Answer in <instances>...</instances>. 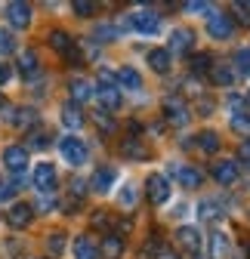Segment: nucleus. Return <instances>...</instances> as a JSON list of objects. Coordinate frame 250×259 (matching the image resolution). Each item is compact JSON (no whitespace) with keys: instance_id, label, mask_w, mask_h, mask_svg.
<instances>
[{"instance_id":"obj_10","label":"nucleus","mask_w":250,"mask_h":259,"mask_svg":"<svg viewBox=\"0 0 250 259\" xmlns=\"http://www.w3.org/2000/svg\"><path fill=\"white\" fill-rule=\"evenodd\" d=\"M114 182H117V170L114 167H99L96 173H93V179H90V188L99 191V194H105V191L114 188Z\"/></svg>"},{"instance_id":"obj_24","label":"nucleus","mask_w":250,"mask_h":259,"mask_svg":"<svg viewBox=\"0 0 250 259\" xmlns=\"http://www.w3.org/2000/svg\"><path fill=\"white\" fill-rule=\"evenodd\" d=\"M229 235L226 232H216L213 235V241H210V259H226V253H229Z\"/></svg>"},{"instance_id":"obj_48","label":"nucleus","mask_w":250,"mask_h":259,"mask_svg":"<svg viewBox=\"0 0 250 259\" xmlns=\"http://www.w3.org/2000/svg\"><path fill=\"white\" fill-rule=\"evenodd\" d=\"M0 108H7V102H4V96H0Z\"/></svg>"},{"instance_id":"obj_1","label":"nucleus","mask_w":250,"mask_h":259,"mask_svg":"<svg viewBox=\"0 0 250 259\" xmlns=\"http://www.w3.org/2000/svg\"><path fill=\"white\" fill-rule=\"evenodd\" d=\"M59 151H62V157H65V164H71V167L87 164V157H90L84 139H77V136H65V139L59 142Z\"/></svg>"},{"instance_id":"obj_15","label":"nucleus","mask_w":250,"mask_h":259,"mask_svg":"<svg viewBox=\"0 0 250 259\" xmlns=\"http://www.w3.org/2000/svg\"><path fill=\"white\" fill-rule=\"evenodd\" d=\"M74 259H99V247L93 244L90 235L74 238Z\"/></svg>"},{"instance_id":"obj_43","label":"nucleus","mask_w":250,"mask_h":259,"mask_svg":"<svg viewBox=\"0 0 250 259\" xmlns=\"http://www.w3.org/2000/svg\"><path fill=\"white\" fill-rule=\"evenodd\" d=\"M238 157L244 160V164H250V139H247V142H241V148H238Z\"/></svg>"},{"instance_id":"obj_25","label":"nucleus","mask_w":250,"mask_h":259,"mask_svg":"<svg viewBox=\"0 0 250 259\" xmlns=\"http://www.w3.org/2000/svg\"><path fill=\"white\" fill-rule=\"evenodd\" d=\"M232 71H235V77H250V50H238L235 53Z\"/></svg>"},{"instance_id":"obj_38","label":"nucleus","mask_w":250,"mask_h":259,"mask_svg":"<svg viewBox=\"0 0 250 259\" xmlns=\"http://www.w3.org/2000/svg\"><path fill=\"white\" fill-rule=\"evenodd\" d=\"M74 13L80 19H90L93 13H96V4H90V0H74Z\"/></svg>"},{"instance_id":"obj_33","label":"nucleus","mask_w":250,"mask_h":259,"mask_svg":"<svg viewBox=\"0 0 250 259\" xmlns=\"http://www.w3.org/2000/svg\"><path fill=\"white\" fill-rule=\"evenodd\" d=\"M93 120H96V126L102 130V133H114V117L102 108V111H96V114H93Z\"/></svg>"},{"instance_id":"obj_2","label":"nucleus","mask_w":250,"mask_h":259,"mask_svg":"<svg viewBox=\"0 0 250 259\" xmlns=\"http://www.w3.org/2000/svg\"><path fill=\"white\" fill-rule=\"evenodd\" d=\"M232 31H235L232 16H226V13H220V10H210V16H207V34H210L213 40H229Z\"/></svg>"},{"instance_id":"obj_41","label":"nucleus","mask_w":250,"mask_h":259,"mask_svg":"<svg viewBox=\"0 0 250 259\" xmlns=\"http://www.w3.org/2000/svg\"><path fill=\"white\" fill-rule=\"evenodd\" d=\"M114 80H117V77H114L108 68H102V71H99V87H114Z\"/></svg>"},{"instance_id":"obj_21","label":"nucleus","mask_w":250,"mask_h":259,"mask_svg":"<svg viewBox=\"0 0 250 259\" xmlns=\"http://www.w3.org/2000/svg\"><path fill=\"white\" fill-rule=\"evenodd\" d=\"M68 87H71V99H74V105H77V102H87L90 96L96 93V90L90 87V80H84V77H74V80H71Z\"/></svg>"},{"instance_id":"obj_35","label":"nucleus","mask_w":250,"mask_h":259,"mask_svg":"<svg viewBox=\"0 0 250 259\" xmlns=\"http://www.w3.org/2000/svg\"><path fill=\"white\" fill-rule=\"evenodd\" d=\"M28 145L31 148H47L50 145V133H47V130H34V133H28Z\"/></svg>"},{"instance_id":"obj_14","label":"nucleus","mask_w":250,"mask_h":259,"mask_svg":"<svg viewBox=\"0 0 250 259\" xmlns=\"http://www.w3.org/2000/svg\"><path fill=\"white\" fill-rule=\"evenodd\" d=\"M213 179L220 185H232L238 179V160H220V164H213Z\"/></svg>"},{"instance_id":"obj_11","label":"nucleus","mask_w":250,"mask_h":259,"mask_svg":"<svg viewBox=\"0 0 250 259\" xmlns=\"http://www.w3.org/2000/svg\"><path fill=\"white\" fill-rule=\"evenodd\" d=\"M7 19H10V25L13 28H28L31 25V7L28 4H22V0H16V4H7Z\"/></svg>"},{"instance_id":"obj_32","label":"nucleus","mask_w":250,"mask_h":259,"mask_svg":"<svg viewBox=\"0 0 250 259\" xmlns=\"http://www.w3.org/2000/svg\"><path fill=\"white\" fill-rule=\"evenodd\" d=\"M210 62H213L210 53H198L189 65H192V71H195V74H207V71H210Z\"/></svg>"},{"instance_id":"obj_34","label":"nucleus","mask_w":250,"mask_h":259,"mask_svg":"<svg viewBox=\"0 0 250 259\" xmlns=\"http://www.w3.org/2000/svg\"><path fill=\"white\" fill-rule=\"evenodd\" d=\"M47 250H50L53 256H62V250H65V235H62V232H53V235L47 238Z\"/></svg>"},{"instance_id":"obj_36","label":"nucleus","mask_w":250,"mask_h":259,"mask_svg":"<svg viewBox=\"0 0 250 259\" xmlns=\"http://www.w3.org/2000/svg\"><path fill=\"white\" fill-rule=\"evenodd\" d=\"M16 50V37L10 34L7 28H0V56H10Z\"/></svg>"},{"instance_id":"obj_17","label":"nucleus","mask_w":250,"mask_h":259,"mask_svg":"<svg viewBox=\"0 0 250 259\" xmlns=\"http://www.w3.org/2000/svg\"><path fill=\"white\" fill-rule=\"evenodd\" d=\"M19 74L25 77V80H31L37 74V53L34 50H25L22 56H19Z\"/></svg>"},{"instance_id":"obj_37","label":"nucleus","mask_w":250,"mask_h":259,"mask_svg":"<svg viewBox=\"0 0 250 259\" xmlns=\"http://www.w3.org/2000/svg\"><path fill=\"white\" fill-rule=\"evenodd\" d=\"M16 191H19V182H13V179H4V182H0V201H10V198H16Z\"/></svg>"},{"instance_id":"obj_31","label":"nucleus","mask_w":250,"mask_h":259,"mask_svg":"<svg viewBox=\"0 0 250 259\" xmlns=\"http://www.w3.org/2000/svg\"><path fill=\"white\" fill-rule=\"evenodd\" d=\"M198 139H201V142H198V148H201V151H207V154L220 151V136H216V133H201Z\"/></svg>"},{"instance_id":"obj_3","label":"nucleus","mask_w":250,"mask_h":259,"mask_svg":"<svg viewBox=\"0 0 250 259\" xmlns=\"http://www.w3.org/2000/svg\"><path fill=\"white\" fill-rule=\"evenodd\" d=\"M145 188H148V201H151L154 207H164V204L170 201V179H167L164 173H151V176L145 179Z\"/></svg>"},{"instance_id":"obj_7","label":"nucleus","mask_w":250,"mask_h":259,"mask_svg":"<svg viewBox=\"0 0 250 259\" xmlns=\"http://www.w3.org/2000/svg\"><path fill=\"white\" fill-rule=\"evenodd\" d=\"M164 114L173 126H182L189 123V105H185L182 99H176V96H170V99H164Z\"/></svg>"},{"instance_id":"obj_30","label":"nucleus","mask_w":250,"mask_h":259,"mask_svg":"<svg viewBox=\"0 0 250 259\" xmlns=\"http://www.w3.org/2000/svg\"><path fill=\"white\" fill-rule=\"evenodd\" d=\"M117 201H120V207H127V210H130V207L136 204V185H133V182H127V185L117 191Z\"/></svg>"},{"instance_id":"obj_50","label":"nucleus","mask_w":250,"mask_h":259,"mask_svg":"<svg viewBox=\"0 0 250 259\" xmlns=\"http://www.w3.org/2000/svg\"><path fill=\"white\" fill-rule=\"evenodd\" d=\"M247 259H250V247H247Z\"/></svg>"},{"instance_id":"obj_5","label":"nucleus","mask_w":250,"mask_h":259,"mask_svg":"<svg viewBox=\"0 0 250 259\" xmlns=\"http://www.w3.org/2000/svg\"><path fill=\"white\" fill-rule=\"evenodd\" d=\"M56 185H59L56 167L47 164V160H40V164L34 167V188H37L40 194H50V191H56Z\"/></svg>"},{"instance_id":"obj_4","label":"nucleus","mask_w":250,"mask_h":259,"mask_svg":"<svg viewBox=\"0 0 250 259\" xmlns=\"http://www.w3.org/2000/svg\"><path fill=\"white\" fill-rule=\"evenodd\" d=\"M127 25L133 31H139V34H158L161 31V16L158 13H151V10H139L127 19Z\"/></svg>"},{"instance_id":"obj_42","label":"nucleus","mask_w":250,"mask_h":259,"mask_svg":"<svg viewBox=\"0 0 250 259\" xmlns=\"http://www.w3.org/2000/svg\"><path fill=\"white\" fill-rule=\"evenodd\" d=\"M13 80V68H10V65H4V62H0V87H7Z\"/></svg>"},{"instance_id":"obj_45","label":"nucleus","mask_w":250,"mask_h":259,"mask_svg":"<svg viewBox=\"0 0 250 259\" xmlns=\"http://www.w3.org/2000/svg\"><path fill=\"white\" fill-rule=\"evenodd\" d=\"M84 191H87V185H84L80 179H74V182H71V194H74V198H80Z\"/></svg>"},{"instance_id":"obj_49","label":"nucleus","mask_w":250,"mask_h":259,"mask_svg":"<svg viewBox=\"0 0 250 259\" xmlns=\"http://www.w3.org/2000/svg\"><path fill=\"white\" fill-rule=\"evenodd\" d=\"M161 259H176V256H161Z\"/></svg>"},{"instance_id":"obj_6","label":"nucleus","mask_w":250,"mask_h":259,"mask_svg":"<svg viewBox=\"0 0 250 259\" xmlns=\"http://www.w3.org/2000/svg\"><path fill=\"white\" fill-rule=\"evenodd\" d=\"M4 164H7V170L10 173H25V167H28V148H22V145H10V148H4Z\"/></svg>"},{"instance_id":"obj_44","label":"nucleus","mask_w":250,"mask_h":259,"mask_svg":"<svg viewBox=\"0 0 250 259\" xmlns=\"http://www.w3.org/2000/svg\"><path fill=\"white\" fill-rule=\"evenodd\" d=\"M185 13H210L207 4H185Z\"/></svg>"},{"instance_id":"obj_29","label":"nucleus","mask_w":250,"mask_h":259,"mask_svg":"<svg viewBox=\"0 0 250 259\" xmlns=\"http://www.w3.org/2000/svg\"><path fill=\"white\" fill-rule=\"evenodd\" d=\"M232 130H235V133L250 136V114H247V111H235V114H232Z\"/></svg>"},{"instance_id":"obj_28","label":"nucleus","mask_w":250,"mask_h":259,"mask_svg":"<svg viewBox=\"0 0 250 259\" xmlns=\"http://www.w3.org/2000/svg\"><path fill=\"white\" fill-rule=\"evenodd\" d=\"M50 47H53V50H59L62 56H65L74 44H71V37L65 34V31H50Z\"/></svg>"},{"instance_id":"obj_47","label":"nucleus","mask_w":250,"mask_h":259,"mask_svg":"<svg viewBox=\"0 0 250 259\" xmlns=\"http://www.w3.org/2000/svg\"><path fill=\"white\" fill-rule=\"evenodd\" d=\"M198 111H201V114H207V111H210V102H207V99H201V105H198Z\"/></svg>"},{"instance_id":"obj_39","label":"nucleus","mask_w":250,"mask_h":259,"mask_svg":"<svg viewBox=\"0 0 250 259\" xmlns=\"http://www.w3.org/2000/svg\"><path fill=\"white\" fill-rule=\"evenodd\" d=\"M201 216H204V219H216V216H220V204L204 201V204H201Z\"/></svg>"},{"instance_id":"obj_13","label":"nucleus","mask_w":250,"mask_h":259,"mask_svg":"<svg viewBox=\"0 0 250 259\" xmlns=\"http://www.w3.org/2000/svg\"><path fill=\"white\" fill-rule=\"evenodd\" d=\"M173 170V176L179 179V185L182 188H201V182H204V176L195 170V167H185V164H173L170 167Z\"/></svg>"},{"instance_id":"obj_46","label":"nucleus","mask_w":250,"mask_h":259,"mask_svg":"<svg viewBox=\"0 0 250 259\" xmlns=\"http://www.w3.org/2000/svg\"><path fill=\"white\" fill-rule=\"evenodd\" d=\"M105 222H108V219H105L102 213H96V216H93V225H99V229H102V225H105Z\"/></svg>"},{"instance_id":"obj_27","label":"nucleus","mask_w":250,"mask_h":259,"mask_svg":"<svg viewBox=\"0 0 250 259\" xmlns=\"http://www.w3.org/2000/svg\"><path fill=\"white\" fill-rule=\"evenodd\" d=\"M120 253H123V241H120L117 235H108V238L102 241V256H105V259H117Z\"/></svg>"},{"instance_id":"obj_40","label":"nucleus","mask_w":250,"mask_h":259,"mask_svg":"<svg viewBox=\"0 0 250 259\" xmlns=\"http://www.w3.org/2000/svg\"><path fill=\"white\" fill-rule=\"evenodd\" d=\"M96 37H102V44H108V40L117 37V31H114L111 25H99V28H96Z\"/></svg>"},{"instance_id":"obj_23","label":"nucleus","mask_w":250,"mask_h":259,"mask_svg":"<svg viewBox=\"0 0 250 259\" xmlns=\"http://www.w3.org/2000/svg\"><path fill=\"white\" fill-rule=\"evenodd\" d=\"M10 123L19 126V130H28V126H34V123H37V111H34V108H19V111H13Z\"/></svg>"},{"instance_id":"obj_8","label":"nucleus","mask_w":250,"mask_h":259,"mask_svg":"<svg viewBox=\"0 0 250 259\" xmlns=\"http://www.w3.org/2000/svg\"><path fill=\"white\" fill-rule=\"evenodd\" d=\"M31 219H34V207L31 204H13L7 210V222L13 225V229H28Z\"/></svg>"},{"instance_id":"obj_26","label":"nucleus","mask_w":250,"mask_h":259,"mask_svg":"<svg viewBox=\"0 0 250 259\" xmlns=\"http://www.w3.org/2000/svg\"><path fill=\"white\" fill-rule=\"evenodd\" d=\"M120 151L127 154V157H133V160H145V157H148V148H145L142 142H136V139H123Z\"/></svg>"},{"instance_id":"obj_20","label":"nucleus","mask_w":250,"mask_h":259,"mask_svg":"<svg viewBox=\"0 0 250 259\" xmlns=\"http://www.w3.org/2000/svg\"><path fill=\"white\" fill-rule=\"evenodd\" d=\"M210 77H213L216 87H232V83H235L232 65H213V68H210Z\"/></svg>"},{"instance_id":"obj_12","label":"nucleus","mask_w":250,"mask_h":259,"mask_svg":"<svg viewBox=\"0 0 250 259\" xmlns=\"http://www.w3.org/2000/svg\"><path fill=\"white\" fill-rule=\"evenodd\" d=\"M192 44H195V34L189 28H173L170 31V53H179V56H185L192 50Z\"/></svg>"},{"instance_id":"obj_22","label":"nucleus","mask_w":250,"mask_h":259,"mask_svg":"<svg viewBox=\"0 0 250 259\" xmlns=\"http://www.w3.org/2000/svg\"><path fill=\"white\" fill-rule=\"evenodd\" d=\"M96 96H99V102L105 105V111L120 108V90H114V87H99V90H96Z\"/></svg>"},{"instance_id":"obj_18","label":"nucleus","mask_w":250,"mask_h":259,"mask_svg":"<svg viewBox=\"0 0 250 259\" xmlns=\"http://www.w3.org/2000/svg\"><path fill=\"white\" fill-rule=\"evenodd\" d=\"M62 123H65L68 130H77V126H84L80 105H74V102H65V105H62Z\"/></svg>"},{"instance_id":"obj_16","label":"nucleus","mask_w":250,"mask_h":259,"mask_svg":"<svg viewBox=\"0 0 250 259\" xmlns=\"http://www.w3.org/2000/svg\"><path fill=\"white\" fill-rule=\"evenodd\" d=\"M117 83H120L123 90H133V93L142 90V77H139L136 68H130V65H123V68L117 71Z\"/></svg>"},{"instance_id":"obj_9","label":"nucleus","mask_w":250,"mask_h":259,"mask_svg":"<svg viewBox=\"0 0 250 259\" xmlns=\"http://www.w3.org/2000/svg\"><path fill=\"white\" fill-rule=\"evenodd\" d=\"M176 244L185 250V253H201V232L195 225H182L176 232Z\"/></svg>"},{"instance_id":"obj_19","label":"nucleus","mask_w":250,"mask_h":259,"mask_svg":"<svg viewBox=\"0 0 250 259\" xmlns=\"http://www.w3.org/2000/svg\"><path fill=\"white\" fill-rule=\"evenodd\" d=\"M148 65L158 74H167L170 71V50H151L148 53Z\"/></svg>"}]
</instances>
